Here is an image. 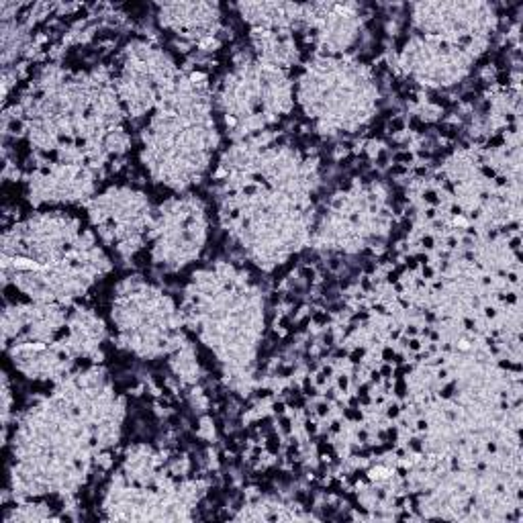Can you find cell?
Segmentation results:
<instances>
[{
  "label": "cell",
  "instance_id": "obj_1",
  "mask_svg": "<svg viewBox=\"0 0 523 523\" xmlns=\"http://www.w3.org/2000/svg\"><path fill=\"white\" fill-rule=\"evenodd\" d=\"M184 31H203L217 21L215 5H166L162 7V21Z\"/></svg>",
  "mask_w": 523,
  "mask_h": 523
}]
</instances>
